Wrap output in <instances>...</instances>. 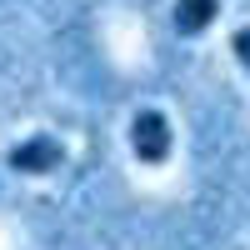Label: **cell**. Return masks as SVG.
Instances as JSON below:
<instances>
[{
    "instance_id": "cell-1",
    "label": "cell",
    "mask_w": 250,
    "mask_h": 250,
    "mask_svg": "<svg viewBox=\"0 0 250 250\" xmlns=\"http://www.w3.org/2000/svg\"><path fill=\"white\" fill-rule=\"evenodd\" d=\"M130 150L140 165H165L170 160V120L160 110H140L130 120Z\"/></svg>"
},
{
    "instance_id": "cell-2",
    "label": "cell",
    "mask_w": 250,
    "mask_h": 250,
    "mask_svg": "<svg viewBox=\"0 0 250 250\" xmlns=\"http://www.w3.org/2000/svg\"><path fill=\"white\" fill-rule=\"evenodd\" d=\"M60 160H65V145L55 135H30V140H15L5 165L15 175H45V170H60Z\"/></svg>"
},
{
    "instance_id": "cell-3",
    "label": "cell",
    "mask_w": 250,
    "mask_h": 250,
    "mask_svg": "<svg viewBox=\"0 0 250 250\" xmlns=\"http://www.w3.org/2000/svg\"><path fill=\"white\" fill-rule=\"evenodd\" d=\"M215 15H220V0H175L170 25H175V35H200Z\"/></svg>"
},
{
    "instance_id": "cell-4",
    "label": "cell",
    "mask_w": 250,
    "mask_h": 250,
    "mask_svg": "<svg viewBox=\"0 0 250 250\" xmlns=\"http://www.w3.org/2000/svg\"><path fill=\"white\" fill-rule=\"evenodd\" d=\"M230 50H235V60H240V65H245V70H250V25H245V30H235V35H230Z\"/></svg>"
}]
</instances>
